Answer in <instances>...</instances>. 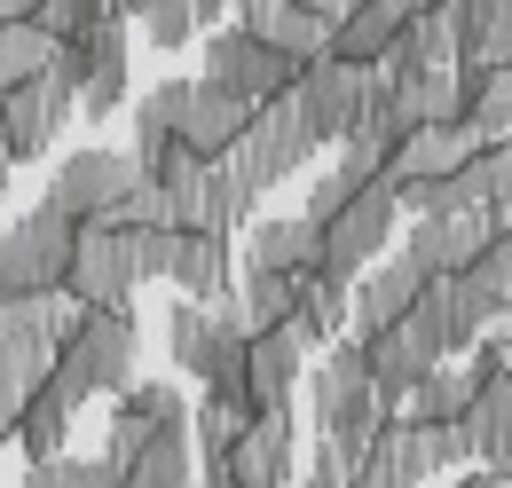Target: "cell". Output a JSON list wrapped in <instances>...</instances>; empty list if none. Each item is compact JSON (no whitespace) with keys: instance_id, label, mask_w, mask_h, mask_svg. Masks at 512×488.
Instances as JSON below:
<instances>
[{"instance_id":"9c48e42d","label":"cell","mask_w":512,"mask_h":488,"mask_svg":"<svg viewBox=\"0 0 512 488\" xmlns=\"http://www.w3.org/2000/svg\"><path fill=\"white\" fill-rule=\"evenodd\" d=\"M142 182V166H134V150H103V142H87V150H71L64 166L48 174V205L64 213V221H111L119 213V197Z\"/></svg>"},{"instance_id":"f35d334b","label":"cell","mask_w":512,"mask_h":488,"mask_svg":"<svg viewBox=\"0 0 512 488\" xmlns=\"http://www.w3.org/2000/svg\"><path fill=\"white\" fill-rule=\"evenodd\" d=\"M134 24H142V40H150L158 56H174V48H190V40H197V8H190V0H142Z\"/></svg>"},{"instance_id":"7402d4cb","label":"cell","mask_w":512,"mask_h":488,"mask_svg":"<svg viewBox=\"0 0 512 488\" xmlns=\"http://www.w3.org/2000/svg\"><path fill=\"white\" fill-rule=\"evenodd\" d=\"M237 24H245L253 40H268L276 56H292V63L331 56V24H323L316 8H300V0H237Z\"/></svg>"},{"instance_id":"7a4b0ae2","label":"cell","mask_w":512,"mask_h":488,"mask_svg":"<svg viewBox=\"0 0 512 488\" xmlns=\"http://www.w3.org/2000/svg\"><path fill=\"white\" fill-rule=\"evenodd\" d=\"M245 307H237V292L221 307L205 300H174L166 307V347H174V370L182 378H197V386H213V394H245ZM253 402V394H245Z\"/></svg>"},{"instance_id":"ee69618b","label":"cell","mask_w":512,"mask_h":488,"mask_svg":"<svg viewBox=\"0 0 512 488\" xmlns=\"http://www.w3.org/2000/svg\"><path fill=\"white\" fill-rule=\"evenodd\" d=\"M24 394H32V386H24V378H16V370L0 363V449H8V441H16V410H24Z\"/></svg>"},{"instance_id":"8fae6325","label":"cell","mask_w":512,"mask_h":488,"mask_svg":"<svg viewBox=\"0 0 512 488\" xmlns=\"http://www.w3.org/2000/svg\"><path fill=\"white\" fill-rule=\"evenodd\" d=\"M142 292V268H134V237L111 229V221H87L79 244H71V276H64V300L71 307H134Z\"/></svg>"},{"instance_id":"9a60e30c","label":"cell","mask_w":512,"mask_h":488,"mask_svg":"<svg viewBox=\"0 0 512 488\" xmlns=\"http://www.w3.org/2000/svg\"><path fill=\"white\" fill-rule=\"evenodd\" d=\"M64 315L71 300H0V363L16 370L24 386H40L56 370V339H64Z\"/></svg>"},{"instance_id":"d590c367","label":"cell","mask_w":512,"mask_h":488,"mask_svg":"<svg viewBox=\"0 0 512 488\" xmlns=\"http://www.w3.org/2000/svg\"><path fill=\"white\" fill-rule=\"evenodd\" d=\"M473 103H465V126L481 142H512V63H473Z\"/></svg>"},{"instance_id":"6da1fadb","label":"cell","mask_w":512,"mask_h":488,"mask_svg":"<svg viewBox=\"0 0 512 488\" xmlns=\"http://www.w3.org/2000/svg\"><path fill=\"white\" fill-rule=\"evenodd\" d=\"M134 363H142V323H134V307H71L48 378H64L79 402H95V394H119L134 378Z\"/></svg>"},{"instance_id":"c3c4849f","label":"cell","mask_w":512,"mask_h":488,"mask_svg":"<svg viewBox=\"0 0 512 488\" xmlns=\"http://www.w3.org/2000/svg\"><path fill=\"white\" fill-rule=\"evenodd\" d=\"M0 16H40V0H0Z\"/></svg>"},{"instance_id":"484cf974","label":"cell","mask_w":512,"mask_h":488,"mask_svg":"<svg viewBox=\"0 0 512 488\" xmlns=\"http://www.w3.org/2000/svg\"><path fill=\"white\" fill-rule=\"evenodd\" d=\"M300 339H292V323H268L245 339V394H253V410H284L292 402V386H300Z\"/></svg>"},{"instance_id":"7c38bea8","label":"cell","mask_w":512,"mask_h":488,"mask_svg":"<svg viewBox=\"0 0 512 488\" xmlns=\"http://www.w3.org/2000/svg\"><path fill=\"white\" fill-rule=\"evenodd\" d=\"M205 79H221V87L245 95V103H276V95H292L300 63L276 56L268 40H253L245 24H213V40H205Z\"/></svg>"},{"instance_id":"ab89813d","label":"cell","mask_w":512,"mask_h":488,"mask_svg":"<svg viewBox=\"0 0 512 488\" xmlns=\"http://www.w3.org/2000/svg\"><path fill=\"white\" fill-rule=\"evenodd\" d=\"M465 276H473V284H481V292L497 300V315H512V221H505V229H489L481 260H473Z\"/></svg>"},{"instance_id":"4dcf8cb0","label":"cell","mask_w":512,"mask_h":488,"mask_svg":"<svg viewBox=\"0 0 512 488\" xmlns=\"http://www.w3.org/2000/svg\"><path fill=\"white\" fill-rule=\"evenodd\" d=\"M339 331H347V284L323 276V268H308V276H300V300H292V339H300V347H331Z\"/></svg>"},{"instance_id":"ffe728a7","label":"cell","mask_w":512,"mask_h":488,"mask_svg":"<svg viewBox=\"0 0 512 488\" xmlns=\"http://www.w3.org/2000/svg\"><path fill=\"white\" fill-rule=\"evenodd\" d=\"M426 292V268L402 252V260H379V268H363L355 284H347V323H355V339H371L386 323H402L410 307Z\"/></svg>"},{"instance_id":"f1b7e54d","label":"cell","mask_w":512,"mask_h":488,"mask_svg":"<svg viewBox=\"0 0 512 488\" xmlns=\"http://www.w3.org/2000/svg\"><path fill=\"white\" fill-rule=\"evenodd\" d=\"M379 79H386V71H379ZM386 87H394L402 126H449V119H465V79H457V63L410 71V79H386Z\"/></svg>"},{"instance_id":"60d3db41","label":"cell","mask_w":512,"mask_h":488,"mask_svg":"<svg viewBox=\"0 0 512 488\" xmlns=\"http://www.w3.org/2000/svg\"><path fill=\"white\" fill-rule=\"evenodd\" d=\"M465 63H512V0L489 8V24H481V40L465 48Z\"/></svg>"},{"instance_id":"f546056e","label":"cell","mask_w":512,"mask_h":488,"mask_svg":"<svg viewBox=\"0 0 512 488\" xmlns=\"http://www.w3.org/2000/svg\"><path fill=\"white\" fill-rule=\"evenodd\" d=\"M245 260H253V268H284V276H308V268H323V229L308 213H292V221H253Z\"/></svg>"},{"instance_id":"b9f144b4","label":"cell","mask_w":512,"mask_h":488,"mask_svg":"<svg viewBox=\"0 0 512 488\" xmlns=\"http://www.w3.org/2000/svg\"><path fill=\"white\" fill-rule=\"evenodd\" d=\"M512 221V142H489V229Z\"/></svg>"},{"instance_id":"e0dca14e","label":"cell","mask_w":512,"mask_h":488,"mask_svg":"<svg viewBox=\"0 0 512 488\" xmlns=\"http://www.w3.org/2000/svg\"><path fill=\"white\" fill-rule=\"evenodd\" d=\"M363 363H371V386H379L386 410H402V394L426 378L434 363H449L442 347H434V331L418 323V315H402V323H386V331H371L363 339Z\"/></svg>"},{"instance_id":"ba28073f","label":"cell","mask_w":512,"mask_h":488,"mask_svg":"<svg viewBox=\"0 0 512 488\" xmlns=\"http://www.w3.org/2000/svg\"><path fill=\"white\" fill-rule=\"evenodd\" d=\"M71 119H79V87L56 79V71H40V79H24V87H0V150H8L16 166L48 158Z\"/></svg>"},{"instance_id":"d6986e66","label":"cell","mask_w":512,"mask_h":488,"mask_svg":"<svg viewBox=\"0 0 512 488\" xmlns=\"http://www.w3.org/2000/svg\"><path fill=\"white\" fill-rule=\"evenodd\" d=\"M292 457H300V426H292V402L284 410H260L253 426L237 433V449L221 457V473L245 488H284L292 481Z\"/></svg>"},{"instance_id":"5b68a950","label":"cell","mask_w":512,"mask_h":488,"mask_svg":"<svg viewBox=\"0 0 512 488\" xmlns=\"http://www.w3.org/2000/svg\"><path fill=\"white\" fill-rule=\"evenodd\" d=\"M308 158H316V134H308V119H300L292 95H276V103H253V126H245L237 150H229V174L253 189V197H268V189L292 182Z\"/></svg>"},{"instance_id":"f6af8a7d","label":"cell","mask_w":512,"mask_h":488,"mask_svg":"<svg viewBox=\"0 0 512 488\" xmlns=\"http://www.w3.org/2000/svg\"><path fill=\"white\" fill-rule=\"evenodd\" d=\"M190 8H197V24H221V16L237 8V0H190Z\"/></svg>"},{"instance_id":"e575fe53","label":"cell","mask_w":512,"mask_h":488,"mask_svg":"<svg viewBox=\"0 0 512 488\" xmlns=\"http://www.w3.org/2000/svg\"><path fill=\"white\" fill-rule=\"evenodd\" d=\"M56 63V40L32 24V16H0V87H24Z\"/></svg>"},{"instance_id":"bcb514c9","label":"cell","mask_w":512,"mask_h":488,"mask_svg":"<svg viewBox=\"0 0 512 488\" xmlns=\"http://www.w3.org/2000/svg\"><path fill=\"white\" fill-rule=\"evenodd\" d=\"M300 8H316L323 24H339V16H347V8H355V0H300Z\"/></svg>"},{"instance_id":"2e32d148","label":"cell","mask_w":512,"mask_h":488,"mask_svg":"<svg viewBox=\"0 0 512 488\" xmlns=\"http://www.w3.org/2000/svg\"><path fill=\"white\" fill-rule=\"evenodd\" d=\"M410 315L434 331V347H442V355H465V347L497 323V300H489V292L457 268V276H426V292H418V307H410Z\"/></svg>"},{"instance_id":"ac0fdd59","label":"cell","mask_w":512,"mask_h":488,"mask_svg":"<svg viewBox=\"0 0 512 488\" xmlns=\"http://www.w3.org/2000/svg\"><path fill=\"white\" fill-rule=\"evenodd\" d=\"M174 205H182V229H205V237H237V221H253V189L229 174V158H213V166H190L182 182H174Z\"/></svg>"},{"instance_id":"5bb4252c","label":"cell","mask_w":512,"mask_h":488,"mask_svg":"<svg viewBox=\"0 0 512 488\" xmlns=\"http://www.w3.org/2000/svg\"><path fill=\"white\" fill-rule=\"evenodd\" d=\"M103 457L119 465V488H190V426H150V433H127L111 426Z\"/></svg>"},{"instance_id":"d4e9b609","label":"cell","mask_w":512,"mask_h":488,"mask_svg":"<svg viewBox=\"0 0 512 488\" xmlns=\"http://www.w3.org/2000/svg\"><path fill=\"white\" fill-rule=\"evenodd\" d=\"M166 284H174L182 300H205V307H221L229 292H237V252H229V237H205V229H182V244H174V268H166Z\"/></svg>"},{"instance_id":"30bf717a","label":"cell","mask_w":512,"mask_h":488,"mask_svg":"<svg viewBox=\"0 0 512 488\" xmlns=\"http://www.w3.org/2000/svg\"><path fill=\"white\" fill-rule=\"evenodd\" d=\"M394 221H402V205H394V182H363L331 221H323V276H339V284H355L371 260L386 252L394 237Z\"/></svg>"},{"instance_id":"4fadbf2b","label":"cell","mask_w":512,"mask_h":488,"mask_svg":"<svg viewBox=\"0 0 512 488\" xmlns=\"http://www.w3.org/2000/svg\"><path fill=\"white\" fill-rule=\"evenodd\" d=\"M363 87H371V63H339V56H316L300 63V79H292V103H300V119L308 134L323 142H347L355 119H363Z\"/></svg>"},{"instance_id":"74e56055","label":"cell","mask_w":512,"mask_h":488,"mask_svg":"<svg viewBox=\"0 0 512 488\" xmlns=\"http://www.w3.org/2000/svg\"><path fill=\"white\" fill-rule=\"evenodd\" d=\"M127 16H134L127 0H40L32 24H40L48 40H79V32H95V24H127Z\"/></svg>"},{"instance_id":"f907efd6","label":"cell","mask_w":512,"mask_h":488,"mask_svg":"<svg viewBox=\"0 0 512 488\" xmlns=\"http://www.w3.org/2000/svg\"><path fill=\"white\" fill-rule=\"evenodd\" d=\"M410 8H442V0H410Z\"/></svg>"},{"instance_id":"cb8c5ba5","label":"cell","mask_w":512,"mask_h":488,"mask_svg":"<svg viewBox=\"0 0 512 488\" xmlns=\"http://www.w3.org/2000/svg\"><path fill=\"white\" fill-rule=\"evenodd\" d=\"M481 244H489V213H418L410 260H418L426 276H457V268L481 260Z\"/></svg>"},{"instance_id":"816d5d0a","label":"cell","mask_w":512,"mask_h":488,"mask_svg":"<svg viewBox=\"0 0 512 488\" xmlns=\"http://www.w3.org/2000/svg\"><path fill=\"white\" fill-rule=\"evenodd\" d=\"M0 488H8V465H0Z\"/></svg>"},{"instance_id":"8992f818","label":"cell","mask_w":512,"mask_h":488,"mask_svg":"<svg viewBox=\"0 0 512 488\" xmlns=\"http://www.w3.org/2000/svg\"><path fill=\"white\" fill-rule=\"evenodd\" d=\"M379 418H386V402H379V386H371L363 339H331V355H323V370H316V433L323 441H347V449L363 457Z\"/></svg>"},{"instance_id":"836d02e7","label":"cell","mask_w":512,"mask_h":488,"mask_svg":"<svg viewBox=\"0 0 512 488\" xmlns=\"http://www.w3.org/2000/svg\"><path fill=\"white\" fill-rule=\"evenodd\" d=\"M292 300H300V276H284V268H253V260H245V284H237V307H245V331H268V323H292Z\"/></svg>"},{"instance_id":"8d00e7d4","label":"cell","mask_w":512,"mask_h":488,"mask_svg":"<svg viewBox=\"0 0 512 488\" xmlns=\"http://www.w3.org/2000/svg\"><path fill=\"white\" fill-rule=\"evenodd\" d=\"M16 488H119V465H111L103 449H95V457H71V449H56V457H32Z\"/></svg>"},{"instance_id":"3957f363","label":"cell","mask_w":512,"mask_h":488,"mask_svg":"<svg viewBox=\"0 0 512 488\" xmlns=\"http://www.w3.org/2000/svg\"><path fill=\"white\" fill-rule=\"evenodd\" d=\"M71 244H79V221H64L48 197L16 213L0 229V300H56L71 276Z\"/></svg>"},{"instance_id":"83f0119b","label":"cell","mask_w":512,"mask_h":488,"mask_svg":"<svg viewBox=\"0 0 512 488\" xmlns=\"http://www.w3.org/2000/svg\"><path fill=\"white\" fill-rule=\"evenodd\" d=\"M410 16H418L410 0H355V8L331 24V56H339V63H379Z\"/></svg>"},{"instance_id":"db71d44e","label":"cell","mask_w":512,"mask_h":488,"mask_svg":"<svg viewBox=\"0 0 512 488\" xmlns=\"http://www.w3.org/2000/svg\"><path fill=\"white\" fill-rule=\"evenodd\" d=\"M190 488H205V481H190Z\"/></svg>"},{"instance_id":"4316f807","label":"cell","mask_w":512,"mask_h":488,"mask_svg":"<svg viewBox=\"0 0 512 488\" xmlns=\"http://www.w3.org/2000/svg\"><path fill=\"white\" fill-rule=\"evenodd\" d=\"M79 394H71L64 378H40L32 394H24V410H16V441L8 449H24V457H56V449H71V426H79Z\"/></svg>"},{"instance_id":"277c9868","label":"cell","mask_w":512,"mask_h":488,"mask_svg":"<svg viewBox=\"0 0 512 488\" xmlns=\"http://www.w3.org/2000/svg\"><path fill=\"white\" fill-rule=\"evenodd\" d=\"M465 426H418L402 410H386L371 426V449H363V481L379 488H426L442 465H465Z\"/></svg>"},{"instance_id":"1f68e13d","label":"cell","mask_w":512,"mask_h":488,"mask_svg":"<svg viewBox=\"0 0 512 488\" xmlns=\"http://www.w3.org/2000/svg\"><path fill=\"white\" fill-rule=\"evenodd\" d=\"M253 418H260V410L245 402V394H213V386H205V402L190 410V449L205 457V465H221V457L237 449V433L253 426Z\"/></svg>"},{"instance_id":"f5cc1de1","label":"cell","mask_w":512,"mask_h":488,"mask_svg":"<svg viewBox=\"0 0 512 488\" xmlns=\"http://www.w3.org/2000/svg\"><path fill=\"white\" fill-rule=\"evenodd\" d=\"M127 8H142V0H127Z\"/></svg>"},{"instance_id":"d6a6232c","label":"cell","mask_w":512,"mask_h":488,"mask_svg":"<svg viewBox=\"0 0 512 488\" xmlns=\"http://www.w3.org/2000/svg\"><path fill=\"white\" fill-rule=\"evenodd\" d=\"M465 410H473V378L449 370V363H434L402 394V418H418V426H465Z\"/></svg>"},{"instance_id":"7dc6e473","label":"cell","mask_w":512,"mask_h":488,"mask_svg":"<svg viewBox=\"0 0 512 488\" xmlns=\"http://www.w3.org/2000/svg\"><path fill=\"white\" fill-rule=\"evenodd\" d=\"M457 488H505V473H489V465H481V473H465Z\"/></svg>"},{"instance_id":"52a82bcc","label":"cell","mask_w":512,"mask_h":488,"mask_svg":"<svg viewBox=\"0 0 512 488\" xmlns=\"http://www.w3.org/2000/svg\"><path fill=\"white\" fill-rule=\"evenodd\" d=\"M56 79L79 87V126H103L127 103V24H95L79 40H56Z\"/></svg>"},{"instance_id":"44dd1931","label":"cell","mask_w":512,"mask_h":488,"mask_svg":"<svg viewBox=\"0 0 512 488\" xmlns=\"http://www.w3.org/2000/svg\"><path fill=\"white\" fill-rule=\"evenodd\" d=\"M253 126V103L245 95H229L221 79H190V103H182V150L190 158H229L237 150V134Z\"/></svg>"},{"instance_id":"681fc988","label":"cell","mask_w":512,"mask_h":488,"mask_svg":"<svg viewBox=\"0 0 512 488\" xmlns=\"http://www.w3.org/2000/svg\"><path fill=\"white\" fill-rule=\"evenodd\" d=\"M8 189H16V158L0 150V197H8Z\"/></svg>"},{"instance_id":"7bdbcfd3","label":"cell","mask_w":512,"mask_h":488,"mask_svg":"<svg viewBox=\"0 0 512 488\" xmlns=\"http://www.w3.org/2000/svg\"><path fill=\"white\" fill-rule=\"evenodd\" d=\"M347 197H355V182H347V174H339V166H331V174H323L316 189H308V205H300V213H308V221H331V213H339V205H347Z\"/></svg>"},{"instance_id":"603a6c76","label":"cell","mask_w":512,"mask_h":488,"mask_svg":"<svg viewBox=\"0 0 512 488\" xmlns=\"http://www.w3.org/2000/svg\"><path fill=\"white\" fill-rule=\"evenodd\" d=\"M473 150H481V134H473L465 119L410 126V134H402V150H394V166H386V182H394V189H402V182H442V174H457Z\"/></svg>"}]
</instances>
